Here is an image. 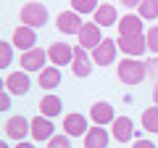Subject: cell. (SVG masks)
<instances>
[{
	"mask_svg": "<svg viewBox=\"0 0 158 148\" xmlns=\"http://www.w3.org/2000/svg\"><path fill=\"white\" fill-rule=\"evenodd\" d=\"M116 74H118V80L124 82V85L135 87V85H140V82L148 77V66L142 61H137V58H124V61L118 63Z\"/></svg>",
	"mask_w": 158,
	"mask_h": 148,
	"instance_id": "1",
	"label": "cell"
},
{
	"mask_svg": "<svg viewBox=\"0 0 158 148\" xmlns=\"http://www.w3.org/2000/svg\"><path fill=\"white\" fill-rule=\"evenodd\" d=\"M19 19H21L24 27L40 29L42 24L48 21V8L42 6V3H37V0H32V3H24L21 11H19Z\"/></svg>",
	"mask_w": 158,
	"mask_h": 148,
	"instance_id": "2",
	"label": "cell"
},
{
	"mask_svg": "<svg viewBox=\"0 0 158 148\" xmlns=\"http://www.w3.org/2000/svg\"><path fill=\"white\" fill-rule=\"evenodd\" d=\"M3 132H6V137L21 143L27 135H32V122L24 119V116H11V119H6V124H3Z\"/></svg>",
	"mask_w": 158,
	"mask_h": 148,
	"instance_id": "3",
	"label": "cell"
},
{
	"mask_svg": "<svg viewBox=\"0 0 158 148\" xmlns=\"http://www.w3.org/2000/svg\"><path fill=\"white\" fill-rule=\"evenodd\" d=\"M56 27L63 34H79L82 27H85V21H82V13H77V11H61L56 19Z\"/></svg>",
	"mask_w": 158,
	"mask_h": 148,
	"instance_id": "4",
	"label": "cell"
},
{
	"mask_svg": "<svg viewBox=\"0 0 158 148\" xmlns=\"http://www.w3.org/2000/svg\"><path fill=\"white\" fill-rule=\"evenodd\" d=\"M48 61H50L53 66H71L74 48L66 45V42H53V45L48 48Z\"/></svg>",
	"mask_w": 158,
	"mask_h": 148,
	"instance_id": "5",
	"label": "cell"
},
{
	"mask_svg": "<svg viewBox=\"0 0 158 148\" xmlns=\"http://www.w3.org/2000/svg\"><path fill=\"white\" fill-rule=\"evenodd\" d=\"M45 61H48V50L42 48H34V50H27L21 53V72H42L45 69Z\"/></svg>",
	"mask_w": 158,
	"mask_h": 148,
	"instance_id": "6",
	"label": "cell"
},
{
	"mask_svg": "<svg viewBox=\"0 0 158 148\" xmlns=\"http://www.w3.org/2000/svg\"><path fill=\"white\" fill-rule=\"evenodd\" d=\"M116 48H118L116 40H108V37H106V40L90 53L92 63H95V66H108V63H113V58H116Z\"/></svg>",
	"mask_w": 158,
	"mask_h": 148,
	"instance_id": "7",
	"label": "cell"
},
{
	"mask_svg": "<svg viewBox=\"0 0 158 148\" xmlns=\"http://www.w3.org/2000/svg\"><path fill=\"white\" fill-rule=\"evenodd\" d=\"M90 72H92V56H87V50L82 45L74 48L71 74H74V77H79V80H85V77H90Z\"/></svg>",
	"mask_w": 158,
	"mask_h": 148,
	"instance_id": "8",
	"label": "cell"
},
{
	"mask_svg": "<svg viewBox=\"0 0 158 148\" xmlns=\"http://www.w3.org/2000/svg\"><path fill=\"white\" fill-rule=\"evenodd\" d=\"M116 45L121 48L127 56H132V58H135V56H142V53L148 50V40L142 37V34H129V37H121V34H118Z\"/></svg>",
	"mask_w": 158,
	"mask_h": 148,
	"instance_id": "9",
	"label": "cell"
},
{
	"mask_svg": "<svg viewBox=\"0 0 158 148\" xmlns=\"http://www.w3.org/2000/svg\"><path fill=\"white\" fill-rule=\"evenodd\" d=\"M11 42L13 45L19 48V50H34V48H37V34H34V29L32 27H16L13 29V37H11Z\"/></svg>",
	"mask_w": 158,
	"mask_h": 148,
	"instance_id": "10",
	"label": "cell"
},
{
	"mask_svg": "<svg viewBox=\"0 0 158 148\" xmlns=\"http://www.w3.org/2000/svg\"><path fill=\"white\" fill-rule=\"evenodd\" d=\"M103 40H106V37H100V27H98L95 21L85 24V27H82V32H79V45L85 48V50H95Z\"/></svg>",
	"mask_w": 158,
	"mask_h": 148,
	"instance_id": "11",
	"label": "cell"
},
{
	"mask_svg": "<svg viewBox=\"0 0 158 148\" xmlns=\"http://www.w3.org/2000/svg\"><path fill=\"white\" fill-rule=\"evenodd\" d=\"M29 77H27V72H11L6 77V90L11 93V95H27L29 93Z\"/></svg>",
	"mask_w": 158,
	"mask_h": 148,
	"instance_id": "12",
	"label": "cell"
},
{
	"mask_svg": "<svg viewBox=\"0 0 158 148\" xmlns=\"http://www.w3.org/2000/svg\"><path fill=\"white\" fill-rule=\"evenodd\" d=\"M90 119L95 122V124H113V119H116V114H113V106L111 103H106V101H98V103H92V108H90Z\"/></svg>",
	"mask_w": 158,
	"mask_h": 148,
	"instance_id": "13",
	"label": "cell"
},
{
	"mask_svg": "<svg viewBox=\"0 0 158 148\" xmlns=\"http://www.w3.org/2000/svg\"><path fill=\"white\" fill-rule=\"evenodd\" d=\"M63 130H66L69 137H79V135H87L90 127H87V119L77 111V114H66L63 116Z\"/></svg>",
	"mask_w": 158,
	"mask_h": 148,
	"instance_id": "14",
	"label": "cell"
},
{
	"mask_svg": "<svg viewBox=\"0 0 158 148\" xmlns=\"http://www.w3.org/2000/svg\"><path fill=\"white\" fill-rule=\"evenodd\" d=\"M116 27H118V34H121V37L142 34V16L140 13H127V16H121V21H118Z\"/></svg>",
	"mask_w": 158,
	"mask_h": 148,
	"instance_id": "15",
	"label": "cell"
},
{
	"mask_svg": "<svg viewBox=\"0 0 158 148\" xmlns=\"http://www.w3.org/2000/svg\"><path fill=\"white\" fill-rule=\"evenodd\" d=\"M108 140H111L108 130H103L100 124H95L85 135V148H108Z\"/></svg>",
	"mask_w": 158,
	"mask_h": 148,
	"instance_id": "16",
	"label": "cell"
},
{
	"mask_svg": "<svg viewBox=\"0 0 158 148\" xmlns=\"http://www.w3.org/2000/svg\"><path fill=\"white\" fill-rule=\"evenodd\" d=\"M53 130H56V127H53V122L48 119V116L40 114V116L32 119V137H34V140H50Z\"/></svg>",
	"mask_w": 158,
	"mask_h": 148,
	"instance_id": "17",
	"label": "cell"
},
{
	"mask_svg": "<svg viewBox=\"0 0 158 148\" xmlns=\"http://www.w3.org/2000/svg\"><path fill=\"white\" fill-rule=\"evenodd\" d=\"M113 137H116L118 143H129L132 140V135H135V130H132V119L129 116H116V119H113Z\"/></svg>",
	"mask_w": 158,
	"mask_h": 148,
	"instance_id": "18",
	"label": "cell"
},
{
	"mask_svg": "<svg viewBox=\"0 0 158 148\" xmlns=\"http://www.w3.org/2000/svg\"><path fill=\"white\" fill-rule=\"evenodd\" d=\"M61 85V69L58 66H45L42 72H40V87L42 90H56V87Z\"/></svg>",
	"mask_w": 158,
	"mask_h": 148,
	"instance_id": "19",
	"label": "cell"
},
{
	"mask_svg": "<svg viewBox=\"0 0 158 148\" xmlns=\"http://www.w3.org/2000/svg\"><path fill=\"white\" fill-rule=\"evenodd\" d=\"M63 111V103H61V98L58 95H53V93H48L42 101H40V114L42 116H48V119H53V116H58Z\"/></svg>",
	"mask_w": 158,
	"mask_h": 148,
	"instance_id": "20",
	"label": "cell"
},
{
	"mask_svg": "<svg viewBox=\"0 0 158 148\" xmlns=\"http://www.w3.org/2000/svg\"><path fill=\"white\" fill-rule=\"evenodd\" d=\"M92 21L98 27H111V24H118V13L113 6H100L95 13H92Z\"/></svg>",
	"mask_w": 158,
	"mask_h": 148,
	"instance_id": "21",
	"label": "cell"
},
{
	"mask_svg": "<svg viewBox=\"0 0 158 148\" xmlns=\"http://www.w3.org/2000/svg\"><path fill=\"white\" fill-rule=\"evenodd\" d=\"M142 127L148 132H158V106H150L142 111Z\"/></svg>",
	"mask_w": 158,
	"mask_h": 148,
	"instance_id": "22",
	"label": "cell"
},
{
	"mask_svg": "<svg viewBox=\"0 0 158 148\" xmlns=\"http://www.w3.org/2000/svg\"><path fill=\"white\" fill-rule=\"evenodd\" d=\"M137 8H140V16H142V19H148V21L158 19V0H142Z\"/></svg>",
	"mask_w": 158,
	"mask_h": 148,
	"instance_id": "23",
	"label": "cell"
},
{
	"mask_svg": "<svg viewBox=\"0 0 158 148\" xmlns=\"http://www.w3.org/2000/svg\"><path fill=\"white\" fill-rule=\"evenodd\" d=\"M98 8V0H71V11L77 13H95Z\"/></svg>",
	"mask_w": 158,
	"mask_h": 148,
	"instance_id": "24",
	"label": "cell"
},
{
	"mask_svg": "<svg viewBox=\"0 0 158 148\" xmlns=\"http://www.w3.org/2000/svg\"><path fill=\"white\" fill-rule=\"evenodd\" d=\"M13 61V42H0V69L11 66Z\"/></svg>",
	"mask_w": 158,
	"mask_h": 148,
	"instance_id": "25",
	"label": "cell"
},
{
	"mask_svg": "<svg viewBox=\"0 0 158 148\" xmlns=\"http://www.w3.org/2000/svg\"><path fill=\"white\" fill-rule=\"evenodd\" d=\"M145 40H148V50H153L158 56V27H150L145 34Z\"/></svg>",
	"mask_w": 158,
	"mask_h": 148,
	"instance_id": "26",
	"label": "cell"
},
{
	"mask_svg": "<svg viewBox=\"0 0 158 148\" xmlns=\"http://www.w3.org/2000/svg\"><path fill=\"white\" fill-rule=\"evenodd\" d=\"M48 148H71L69 135H53L50 140H48Z\"/></svg>",
	"mask_w": 158,
	"mask_h": 148,
	"instance_id": "27",
	"label": "cell"
},
{
	"mask_svg": "<svg viewBox=\"0 0 158 148\" xmlns=\"http://www.w3.org/2000/svg\"><path fill=\"white\" fill-rule=\"evenodd\" d=\"M8 108H11V93L3 90L0 93V111H8Z\"/></svg>",
	"mask_w": 158,
	"mask_h": 148,
	"instance_id": "28",
	"label": "cell"
},
{
	"mask_svg": "<svg viewBox=\"0 0 158 148\" xmlns=\"http://www.w3.org/2000/svg\"><path fill=\"white\" fill-rule=\"evenodd\" d=\"M132 148H156V146H153L150 140H135V143H132Z\"/></svg>",
	"mask_w": 158,
	"mask_h": 148,
	"instance_id": "29",
	"label": "cell"
},
{
	"mask_svg": "<svg viewBox=\"0 0 158 148\" xmlns=\"http://www.w3.org/2000/svg\"><path fill=\"white\" fill-rule=\"evenodd\" d=\"M145 66H148V72H156V74H158V58H150Z\"/></svg>",
	"mask_w": 158,
	"mask_h": 148,
	"instance_id": "30",
	"label": "cell"
},
{
	"mask_svg": "<svg viewBox=\"0 0 158 148\" xmlns=\"http://www.w3.org/2000/svg\"><path fill=\"white\" fill-rule=\"evenodd\" d=\"M118 3H121V6H127V8H135V6H140L142 0H118Z\"/></svg>",
	"mask_w": 158,
	"mask_h": 148,
	"instance_id": "31",
	"label": "cell"
},
{
	"mask_svg": "<svg viewBox=\"0 0 158 148\" xmlns=\"http://www.w3.org/2000/svg\"><path fill=\"white\" fill-rule=\"evenodd\" d=\"M16 148H37V146H32V143H24V140H21V143H16Z\"/></svg>",
	"mask_w": 158,
	"mask_h": 148,
	"instance_id": "32",
	"label": "cell"
},
{
	"mask_svg": "<svg viewBox=\"0 0 158 148\" xmlns=\"http://www.w3.org/2000/svg\"><path fill=\"white\" fill-rule=\"evenodd\" d=\"M153 101L158 103V82H156V87H153Z\"/></svg>",
	"mask_w": 158,
	"mask_h": 148,
	"instance_id": "33",
	"label": "cell"
},
{
	"mask_svg": "<svg viewBox=\"0 0 158 148\" xmlns=\"http://www.w3.org/2000/svg\"><path fill=\"white\" fill-rule=\"evenodd\" d=\"M0 148H11V146H8V143H0Z\"/></svg>",
	"mask_w": 158,
	"mask_h": 148,
	"instance_id": "34",
	"label": "cell"
}]
</instances>
